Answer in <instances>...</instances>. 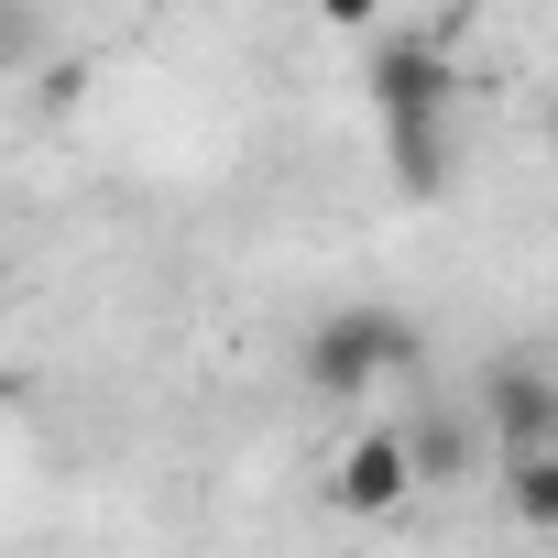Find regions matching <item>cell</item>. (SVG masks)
Instances as JSON below:
<instances>
[{
  "mask_svg": "<svg viewBox=\"0 0 558 558\" xmlns=\"http://www.w3.org/2000/svg\"><path fill=\"white\" fill-rule=\"evenodd\" d=\"M384 154H395V175L427 197V186L449 175V121H405V132H384Z\"/></svg>",
  "mask_w": 558,
  "mask_h": 558,
  "instance_id": "obj_6",
  "label": "cell"
},
{
  "mask_svg": "<svg viewBox=\"0 0 558 558\" xmlns=\"http://www.w3.org/2000/svg\"><path fill=\"white\" fill-rule=\"evenodd\" d=\"M329 493H340V514H362V525L416 514V460H405V427H395V416H384V427H351V449H340Z\"/></svg>",
  "mask_w": 558,
  "mask_h": 558,
  "instance_id": "obj_3",
  "label": "cell"
},
{
  "mask_svg": "<svg viewBox=\"0 0 558 558\" xmlns=\"http://www.w3.org/2000/svg\"><path fill=\"white\" fill-rule=\"evenodd\" d=\"M416 362V329L395 318V307H329L318 329H307V395H329V405H362L384 373H405Z\"/></svg>",
  "mask_w": 558,
  "mask_h": 558,
  "instance_id": "obj_1",
  "label": "cell"
},
{
  "mask_svg": "<svg viewBox=\"0 0 558 558\" xmlns=\"http://www.w3.org/2000/svg\"><path fill=\"white\" fill-rule=\"evenodd\" d=\"M504 514H514L525 536L558 525V449H504Z\"/></svg>",
  "mask_w": 558,
  "mask_h": 558,
  "instance_id": "obj_5",
  "label": "cell"
},
{
  "mask_svg": "<svg viewBox=\"0 0 558 558\" xmlns=\"http://www.w3.org/2000/svg\"><path fill=\"white\" fill-rule=\"evenodd\" d=\"M482 427L504 438V449H558V384H547V362H493V384H482Z\"/></svg>",
  "mask_w": 558,
  "mask_h": 558,
  "instance_id": "obj_4",
  "label": "cell"
},
{
  "mask_svg": "<svg viewBox=\"0 0 558 558\" xmlns=\"http://www.w3.org/2000/svg\"><path fill=\"white\" fill-rule=\"evenodd\" d=\"M318 23H329V34H373V23H384V0H318Z\"/></svg>",
  "mask_w": 558,
  "mask_h": 558,
  "instance_id": "obj_7",
  "label": "cell"
},
{
  "mask_svg": "<svg viewBox=\"0 0 558 558\" xmlns=\"http://www.w3.org/2000/svg\"><path fill=\"white\" fill-rule=\"evenodd\" d=\"M373 56H362V88H373V121L384 132H405V121H449V56L427 45V34H395V23H373L362 34Z\"/></svg>",
  "mask_w": 558,
  "mask_h": 558,
  "instance_id": "obj_2",
  "label": "cell"
}]
</instances>
